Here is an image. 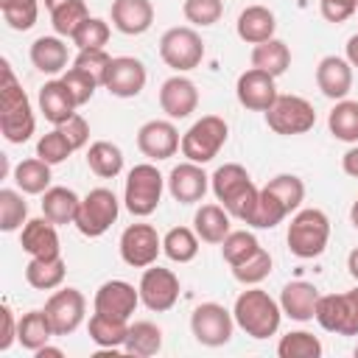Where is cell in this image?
I'll return each instance as SVG.
<instances>
[{"label": "cell", "instance_id": "obj_1", "mask_svg": "<svg viewBox=\"0 0 358 358\" xmlns=\"http://www.w3.org/2000/svg\"><path fill=\"white\" fill-rule=\"evenodd\" d=\"M36 129V117L31 109V101L25 95V90L20 87V81L11 73V64L3 59V87H0V134L14 143L22 145L25 140H31Z\"/></svg>", "mask_w": 358, "mask_h": 358}, {"label": "cell", "instance_id": "obj_2", "mask_svg": "<svg viewBox=\"0 0 358 358\" xmlns=\"http://www.w3.org/2000/svg\"><path fill=\"white\" fill-rule=\"evenodd\" d=\"M210 187H213L215 199L221 201V207L241 221H246L252 215L257 193H260V187H255L249 171L238 162H227V165L215 168V173L210 176Z\"/></svg>", "mask_w": 358, "mask_h": 358}, {"label": "cell", "instance_id": "obj_3", "mask_svg": "<svg viewBox=\"0 0 358 358\" xmlns=\"http://www.w3.org/2000/svg\"><path fill=\"white\" fill-rule=\"evenodd\" d=\"M235 324L252 336V338H268L280 330L282 322V308L277 299L268 296V291L263 288H246L238 294L235 308H232Z\"/></svg>", "mask_w": 358, "mask_h": 358}, {"label": "cell", "instance_id": "obj_4", "mask_svg": "<svg viewBox=\"0 0 358 358\" xmlns=\"http://www.w3.org/2000/svg\"><path fill=\"white\" fill-rule=\"evenodd\" d=\"M285 241H288L291 255H296L302 260L319 257L327 249V241H330V218L316 207L299 210L288 224Z\"/></svg>", "mask_w": 358, "mask_h": 358}, {"label": "cell", "instance_id": "obj_5", "mask_svg": "<svg viewBox=\"0 0 358 358\" xmlns=\"http://www.w3.org/2000/svg\"><path fill=\"white\" fill-rule=\"evenodd\" d=\"M162 187H165V179L162 173L157 171V165L151 162H140L129 171L126 176V190H123V201H126V210L137 218H145L151 215L157 207H159V199H162Z\"/></svg>", "mask_w": 358, "mask_h": 358}, {"label": "cell", "instance_id": "obj_6", "mask_svg": "<svg viewBox=\"0 0 358 358\" xmlns=\"http://www.w3.org/2000/svg\"><path fill=\"white\" fill-rule=\"evenodd\" d=\"M227 134H229V126L224 117L218 115H204L199 117L185 134H182V154L190 159V162H210L218 157V151L224 148L227 143Z\"/></svg>", "mask_w": 358, "mask_h": 358}, {"label": "cell", "instance_id": "obj_7", "mask_svg": "<svg viewBox=\"0 0 358 358\" xmlns=\"http://www.w3.org/2000/svg\"><path fill=\"white\" fill-rule=\"evenodd\" d=\"M117 213H120V201L117 196L109 190V187H92L81 204H78V213H76V229L87 238H101L115 221H117Z\"/></svg>", "mask_w": 358, "mask_h": 358}, {"label": "cell", "instance_id": "obj_8", "mask_svg": "<svg viewBox=\"0 0 358 358\" xmlns=\"http://www.w3.org/2000/svg\"><path fill=\"white\" fill-rule=\"evenodd\" d=\"M266 123L271 131H277L282 137L305 134L316 123V109L302 95H277V101L266 112Z\"/></svg>", "mask_w": 358, "mask_h": 358}, {"label": "cell", "instance_id": "obj_9", "mask_svg": "<svg viewBox=\"0 0 358 358\" xmlns=\"http://www.w3.org/2000/svg\"><path fill=\"white\" fill-rule=\"evenodd\" d=\"M159 59L176 73L196 70L204 59V42L193 28H168L159 39Z\"/></svg>", "mask_w": 358, "mask_h": 358}, {"label": "cell", "instance_id": "obj_10", "mask_svg": "<svg viewBox=\"0 0 358 358\" xmlns=\"http://www.w3.org/2000/svg\"><path fill=\"white\" fill-rule=\"evenodd\" d=\"M313 319L327 333L358 336V288L344 291V294H324V296H319Z\"/></svg>", "mask_w": 358, "mask_h": 358}, {"label": "cell", "instance_id": "obj_11", "mask_svg": "<svg viewBox=\"0 0 358 358\" xmlns=\"http://www.w3.org/2000/svg\"><path fill=\"white\" fill-rule=\"evenodd\" d=\"M190 330H193L199 344H204V347H224L232 338L235 316L224 305H218V302H201L190 313Z\"/></svg>", "mask_w": 358, "mask_h": 358}, {"label": "cell", "instance_id": "obj_12", "mask_svg": "<svg viewBox=\"0 0 358 358\" xmlns=\"http://www.w3.org/2000/svg\"><path fill=\"white\" fill-rule=\"evenodd\" d=\"M162 252V238L151 224H129L120 235V257L126 266L148 268Z\"/></svg>", "mask_w": 358, "mask_h": 358}, {"label": "cell", "instance_id": "obj_13", "mask_svg": "<svg viewBox=\"0 0 358 358\" xmlns=\"http://www.w3.org/2000/svg\"><path fill=\"white\" fill-rule=\"evenodd\" d=\"M140 302L154 310V313H165L176 305L179 299V277L171 271V268H162V266H148L140 277Z\"/></svg>", "mask_w": 358, "mask_h": 358}, {"label": "cell", "instance_id": "obj_14", "mask_svg": "<svg viewBox=\"0 0 358 358\" xmlns=\"http://www.w3.org/2000/svg\"><path fill=\"white\" fill-rule=\"evenodd\" d=\"M84 310H87L84 294L78 288H70V285L67 288H59L45 302V313H48L56 336H70L84 322Z\"/></svg>", "mask_w": 358, "mask_h": 358}, {"label": "cell", "instance_id": "obj_15", "mask_svg": "<svg viewBox=\"0 0 358 358\" xmlns=\"http://www.w3.org/2000/svg\"><path fill=\"white\" fill-rule=\"evenodd\" d=\"M145 64L134 56H115L106 67L103 76V87L115 95V98H134L143 92L145 87Z\"/></svg>", "mask_w": 358, "mask_h": 358}, {"label": "cell", "instance_id": "obj_16", "mask_svg": "<svg viewBox=\"0 0 358 358\" xmlns=\"http://www.w3.org/2000/svg\"><path fill=\"white\" fill-rule=\"evenodd\" d=\"M182 140H179V131L171 120H148L137 129V148L143 157L159 162V159H168L179 151Z\"/></svg>", "mask_w": 358, "mask_h": 358}, {"label": "cell", "instance_id": "obj_17", "mask_svg": "<svg viewBox=\"0 0 358 358\" xmlns=\"http://www.w3.org/2000/svg\"><path fill=\"white\" fill-rule=\"evenodd\" d=\"M235 95H238L241 106H246L252 112H268L280 92H277V84H274V76L252 67V70L238 76Z\"/></svg>", "mask_w": 358, "mask_h": 358}, {"label": "cell", "instance_id": "obj_18", "mask_svg": "<svg viewBox=\"0 0 358 358\" xmlns=\"http://www.w3.org/2000/svg\"><path fill=\"white\" fill-rule=\"evenodd\" d=\"M159 106L162 112L171 117V120H182V117H190L199 106V90L190 78L185 76H171L162 81L159 87Z\"/></svg>", "mask_w": 358, "mask_h": 358}, {"label": "cell", "instance_id": "obj_19", "mask_svg": "<svg viewBox=\"0 0 358 358\" xmlns=\"http://www.w3.org/2000/svg\"><path fill=\"white\" fill-rule=\"evenodd\" d=\"M210 187V176L204 173V168L199 162H182L168 173V193L179 201V204H196L204 199Z\"/></svg>", "mask_w": 358, "mask_h": 358}, {"label": "cell", "instance_id": "obj_20", "mask_svg": "<svg viewBox=\"0 0 358 358\" xmlns=\"http://www.w3.org/2000/svg\"><path fill=\"white\" fill-rule=\"evenodd\" d=\"M137 302H140V291H134V285L126 280H106L95 291V299H92L98 313H109V316H120V319H129L134 313Z\"/></svg>", "mask_w": 358, "mask_h": 358}, {"label": "cell", "instance_id": "obj_21", "mask_svg": "<svg viewBox=\"0 0 358 358\" xmlns=\"http://www.w3.org/2000/svg\"><path fill=\"white\" fill-rule=\"evenodd\" d=\"M316 84L330 101L347 98V92L352 90V64L341 56H324L316 67Z\"/></svg>", "mask_w": 358, "mask_h": 358}, {"label": "cell", "instance_id": "obj_22", "mask_svg": "<svg viewBox=\"0 0 358 358\" xmlns=\"http://www.w3.org/2000/svg\"><path fill=\"white\" fill-rule=\"evenodd\" d=\"M20 246L31 257H59V232L50 218H31L20 232Z\"/></svg>", "mask_w": 358, "mask_h": 358}, {"label": "cell", "instance_id": "obj_23", "mask_svg": "<svg viewBox=\"0 0 358 358\" xmlns=\"http://www.w3.org/2000/svg\"><path fill=\"white\" fill-rule=\"evenodd\" d=\"M154 22L151 0H115L112 3V25L126 36H140Z\"/></svg>", "mask_w": 358, "mask_h": 358}, {"label": "cell", "instance_id": "obj_24", "mask_svg": "<svg viewBox=\"0 0 358 358\" xmlns=\"http://www.w3.org/2000/svg\"><path fill=\"white\" fill-rule=\"evenodd\" d=\"M319 291L313 282L305 280H294L282 288L280 294V308L285 316H291L294 322H310L316 316V305H319Z\"/></svg>", "mask_w": 358, "mask_h": 358}, {"label": "cell", "instance_id": "obj_25", "mask_svg": "<svg viewBox=\"0 0 358 358\" xmlns=\"http://www.w3.org/2000/svg\"><path fill=\"white\" fill-rule=\"evenodd\" d=\"M235 31H238V36H241L243 42L260 45V42H266V39L274 36L277 20H274V14H271L266 6H249V8H243V11L238 14Z\"/></svg>", "mask_w": 358, "mask_h": 358}, {"label": "cell", "instance_id": "obj_26", "mask_svg": "<svg viewBox=\"0 0 358 358\" xmlns=\"http://www.w3.org/2000/svg\"><path fill=\"white\" fill-rule=\"evenodd\" d=\"M39 112L53 126H62L67 117L76 115V101H73V95H70V90L64 87L62 78L59 81H48L39 90Z\"/></svg>", "mask_w": 358, "mask_h": 358}, {"label": "cell", "instance_id": "obj_27", "mask_svg": "<svg viewBox=\"0 0 358 358\" xmlns=\"http://www.w3.org/2000/svg\"><path fill=\"white\" fill-rule=\"evenodd\" d=\"M193 229L204 243H224L229 229V213L221 204H201L193 215Z\"/></svg>", "mask_w": 358, "mask_h": 358}, {"label": "cell", "instance_id": "obj_28", "mask_svg": "<svg viewBox=\"0 0 358 358\" xmlns=\"http://www.w3.org/2000/svg\"><path fill=\"white\" fill-rule=\"evenodd\" d=\"M31 64L39 73L56 76L67 67V45L59 36H39L31 45Z\"/></svg>", "mask_w": 358, "mask_h": 358}, {"label": "cell", "instance_id": "obj_29", "mask_svg": "<svg viewBox=\"0 0 358 358\" xmlns=\"http://www.w3.org/2000/svg\"><path fill=\"white\" fill-rule=\"evenodd\" d=\"M129 336V319L109 316V313H92L90 316V338L103 350H117L126 344Z\"/></svg>", "mask_w": 358, "mask_h": 358}, {"label": "cell", "instance_id": "obj_30", "mask_svg": "<svg viewBox=\"0 0 358 358\" xmlns=\"http://www.w3.org/2000/svg\"><path fill=\"white\" fill-rule=\"evenodd\" d=\"M288 64H291V50L277 36H271V39H266V42L252 48V67H257V70H263V73H268L274 78L282 76L288 70Z\"/></svg>", "mask_w": 358, "mask_h": 358}, {"label": "cell", "instance_id": "obj_31", "mask_svg": "<svg viewBox=\"0 0 358 358\" xmlns=\"http://www.w3.org/2000/svg\"><path fill=\"white\" fill-rule=\"evenodd\" d=\"M78 204H81V199L70 187H48L42 193V213L53 224H73Z\"/></svg>", "mask_w": 358, "mask_h": 358}, {"label": "cell", "instance_id": "obj_32", "mask_svg": "<svg viewBox=\"0 0 358 358\" xmlns=\"http://www.w3.org/2000/svg\"><path fill=\"white\" fill-rule=\"evenodd\" d=\"M64 260L59 257H31V263L25 266V280L31 288L36 291H53L64 282Z\"/></svg>", "mask_w": 358, "mask_h": 358}, {"label": "cell", "instance_id": "obj_33", "mask_svg": "<svg viewBox=\"0 0 358 358\" xmlns=\"http://www.w3.org/2000/svg\"><path fill=\"white\" fill-rule=\"evenodd\" d=\"M53 336H56V333H53V324H50V319H48L45 310H28V313H22V319H20V324H17V341H20L25 350L36 352V350L45 347Z\"/></svg>", "mask_w": 358, "mask_h": 358}, {"label": "cell", "instance_id": "obj_34", "mask_svg": "<svg viewBox=\"0 0 358 358\" xmlns=\"http://www.w3.org/2000/svg\"><path fill=\"white\" fill-rule=\"evenodd\" d=\"M87 165H90V171L95 176L115 179L123 171V151L115 143H109V140H98L87 151Z\"/></svg>", "mask_w": 358, "mask_h": 358}, {"label": "cell", "instance_id": "obj_35", "mask_svg": "<svg viewBox=\"0 0 358 358\" xmlns=\"http://www.w3.org/2000/svg\"><path fill=\"white\" fill-rule=\"evenodd\" d=\"M123 350L129 355H137V358L157 355L162 350V330L154 322H134V324H129V336H126Z\"/></svg>", "mask_w": 358, "mask_h": 358}, {"label": "cell", "instance_id": "obj_36", "mask_svg": "<svg viewBox=\"0 0 358 358\" xmlns=\"http://www.w3.org/2000/svg\"><path fill=\"white\" fill-rule=\"evenodd\" d=\"M14 182H17V187H20L22 193L39 196V193H45L48 185H50V165H48L45 159H39V157L22 159V162H17V168H14Z\"/></svg>", "mask_w": 358, "mask_h": 358}, {"label": "cell", "instance_id": "obj_37", "mask_svg": "<svg viewBox=\"0 0 358 358\" xmlns=\"http://www.w3.org/2000/svg\"><path fill=\"white\" fill-rule=\"evenodd\" d=\"M330 134L341 143H358V101H336V106L327 115Z\"/></svg>", "mask_w": 358, "mask_h": 358}, {"label": "cell", "instance_id": "obj_38", "mask_svg": "<svg viewBox=\"0 0 358 358\" xmlns=\"http://www.w3.org/2000/svg\"><path fill=\"white\" fill-rule=\"evenodd\" d=\"M162 252L173 263H190L199 255V235H196V229H187V227L168 229L165 238H162Z\"/></svg>", "mask_w": 358, "mask_h": 358}, {"label": "cell", "instance_id": "obj_39", "mask_svg": "<svg viewBox=\"0 0 358 358\" xmlns=\"http://www.w3.org/2000/svg\"><path fill=\"white\" fill-rule=\"evenodd\" d=\"M285 215H288V210L282 207V201H280L268 187H260L257 201H255V210H252V215L246 218V224H249V227H257V229H271V227H277Z\"/></svg>", "mask_w": 358, "mask_h": 358}, {"label": "cell", "instance_id": "obj_40", "mask_svg": "<svg viewBox=\"0 0 358 358\" xmlns=\"http://www.w3.org/2000/svg\"><path fill=\"white\" fill-rule=\"evenodd\" d=\"M277 355L280 358H319L322 355V341L308 330H294V333H285L280 338Z\"/></svg>", "mask_w": 358, "mask_h": 358}, {"label": "cell", "instance_id": "obj_41", "mask_svg": "<svg viewBox=\"0 0 358 358\" xmlns=\"http://www.w3.org/2000/svg\"><path fill=\"white\" fill-rule=\"evenodd\" d=\"M25 218H28V204H25L22 193L3 187L0 190V229L14 232V229L25 227Z\"/></svg>", "mask_w": 358, "mask_h": 358}, {"label": "cell", "instance_id": "obj_42", "mask_svg": "<svg viewBox=\"0 0 358 358\" xmlns=\"http://www.w3.org/2000/svg\"><path fill=\"white\" fill-rule=\"evenodd\" d=\"M257 249H260L257 238H255L252 232H246V229L229 232V235L224 238V243H221V255H224V260H227L229 266H241V263L249 260Z\"/></svg>", "mask_w": 358, "mask_h": 358}, {"label": "cell", "instance_id": "obj_43", "mask_svg": "<svg viewBox=\"0 0 358 358\" xmlns=\"http://www.w3.org/2000/svg\"><path fill=\"white\" fill-rule=\"evenodd\" d=\"M0 11H3V20L8 22V28L28 31V28H34V22L39 17V0H0Z\"/></svg>", "mask_w": 358, "mask_h": 358}, {"label": "cell", "instance_id": "obj_44", "mask_svg": "<svg viewBox=\"0 0 358 358\" xmlns=\"http://www.w3.org/2000/svg\"><path fill=\"white\" fill-rule=\"evenodd\" d=\"M109 22L101 17H87L76 31H73V45L78 50H92V48H103L109 42Z\"/></svg>", "mask_w": 358, "mask_h": 358}, {"label": "cell", "instance_id": "obj_45", "mask_svg": "<svg viewBox=\"0 0 358 358\" xmlns=\"http://www.w3.org/2000/svg\"><path fill=\"white\" fill-rule=\"evenodd\" d=\"M266 187L282 201V207L288 210V215H291L294 210H299V204H302V199H305V185H302V179L294 176V173H280V176H274Z\"/></svg>", "mask_w": 358, "mask_h": 358}, {"label": "cell", "instance_id": "obj_46", "mask_svg": "<svg viewBox=\"0 0 358 358\" xmlns=\"http://www.w3.org/2000/svg\"><path fill=\"white\" fill-rule=\"evenodd\" d=\"M271 274V255L260 246L249 260H243L241 266H232V277L243 285H257L260 280H266Z\"/></svg>", "mask_w": 358, "mask_h": 358}, {"label": "cell", "instance_id": "obj_47", "mask_svg": "<svg viewBox=\"0 0 358 358\" xmlns=\"http://www.w3.org/2000/svg\"><path fill=\"white\" fill-rule=\"evenodd\" d=\"M70 154H73V145H70V140L62 134L59 126H56L53 131L42 134L39 143H36V157L45 159L48 165H59V162H64Z\"/></svg>", "mask_w": 358, "mask_h": 358}, {"label": "cell", "instance_id": "obj_48", "mask_svg": "<svg viewBox=\"0 0 358 358\" xmlns=\"http://www.w3.org/2000/svg\"><path fill=\"white\" fill-rule=\"evenodd\" d=\"M87 17H90V11H87V3H84V0H73V3H67V6H62V8H56V11H50V22H53V31H56L59 36H73V31H76Z\"/></svg>", "mask_w": 358, "mask_h": 358}, {"label": "cell", "instance_id": "obj_49", "mask_svg": "<svg viewBox=\"0 0 358 358\" xmlns=\"http://www.w3.org/2000/svg\"><path fill=\"white\" fill-rule=\"evenodd\" d=\"M182 14L190 25H199V28H207V25H215L224 14V0H185L182 6Z\"/></svg>", "mask_w": 358, "mask_h": 358}, {"label": "cell", "instance_id": "obj_50", "mask_svg": "<svg viewBox=\"0 0 358 358\" xmlns=\"http://www.w3.org/2000/svg\"><path fill=\"white\" fill-rule=\"evenodd\" d=\"M62 81H64V87L70 90V95H73L76 106H84V103L95 95V87H98V81H95L90 73L78 70V67H70V70L62 76Z\"/></svg>", "mask_w": 358, "mask_h": 358}, {"label": "cell", "instance_id": "obj_51", "mask_svg": "<svg viewBox=\"0 0 358 358\" xmlns=\"http://www.w3.org/2000/svg\"><path fill=\"white\" fill-rule=\"evenodd\" d=\"M109 62H112V56H109L103 48H92V50H78V56H76L73 67H78V70L90 73L98 84H103V76H106Z\"/></svg>", "mask_w": 358, "mask_h": 358}, {"label": "cell", "instance_id": "obj_52", "mask_svg": "<svg viewBox=\"0 0 358 358\" xmlns=\"http://www.w3.org/2000/svg\"><path fill=\"white\" fill-rule=\"evenodd\" d=\"M319 11L327 22H344L358 11V0H319Z\"/></svg>", "mask_w": 358, "mask_h": 358}, {"label": "cell", "instance_id": "obj_53", "mask_svg": "<svg viewBox=\"0 0 358 358\" xmlns=\"http://www.w3.org/2000/svg\"><path fill=\"white\" fill-rule=\"evenodd\" d=\"M62 134L70 140V145H73V151H78V148H84L87 145V140H90V123L76 112L73 117H67L62 126Z\"/></svg>", "mask_w": 358, "mask_h": 358}, {"label": "cell", "instance_id": "obj_54", "mask_svg": "<svg viewBox=\"0 0 358 358\" xmlns=\"http://www.w3.org/2000/svg\"><path fill=\"white\" fill-rule=\"evenodd\" d=\"M0 322H3V327H0V350L6 352V350L14 344V338H17V324H20V322H14V313H11L8 302H3V308H0Z\"/></svg>", "mask_w": 358, "mask_h": 358}, {"label": "cell", "instance_id": "obj_55", "mask_svg": "<svg viewBox=\"0 0 358 358\" xmlns=\"http://www.w3.org/2000/svg\"><path fill=\"white\" fill-rule=\"evenodd\" d=\"M341 171L352 179H358V145H352L344 157H341Z\"/></svg>", "mask_w": 358, "mask_h": 358}, {"label": "cell", "instance_id": "obj_56", "mask_svg": "<svg viewBox=\"0 0 358 358\" xmlns=\"http://www.w3.org/2000/svg\"><path fill=\"white\" fill-rule=\"evenodd\" d=\"M347 62H350L352 67H358V34H352V36L347 39Z\"/></svg>", "mask_w": 358, "mask_h": 358}, {"label": "cell", "instance_id": "obj_57", "mask_svg": "<svg viewBox=\"0 0 358 358\" xmlns=\"http://www.w3.org/2000/svg\"><path fill=\"white\" fill-rule=\"evenodd\" d=\"M34 355H36V358H62L64 352H62L59 347H50V344H45V347H39Z\"/></svg>", "mask_w": 358, "mask_h": 358}, {"label": "cell", "instance_id": "obj_58", "mask_svg": "<svg viewBox=\"0 0 358 358\" xmlns=\"http://www.w3.org/2000/svg\"><path fill=\"white\" fill-rule=\"evenodd\" d=\"M347 271H350V274L358 280V246H355V249L347 255Z\"/></svg>", "mask_w": 358, "mask_h": 358}, {"label": "cell", "instance_id": "obj_59", "mask_svg": "<svg viewBox=\"0 0 358 358\" xmlns=\"http://www.w3.org/2000/svg\"><path fill=\"white\" fill-rule=\"evenodd\" d=\"M67 3H73V0H45V8H48V11H56V8L67 6Z\"/></svg>", "mask_w": 358, "mask_h": 358}, {"label": "cell", "instance_id": "obj_60", "mask_svg": "<svg viewBox=\"0 0 358 358\" xmlns=\"http://www.w3.org/2000/svg\"><path fill=\"white\" fill-rule=\"evenodd\" d=\"M350 221H352V227L358 229V199H355L352 207H350Z\"/></svg>", "mask_w": 358, "mask_h": 358}, {"label": "cell", "instance_id": "obj_61", "mask_svg": "<svg viewBox=\"0 0 358 358\" xmlns=\"http://www.w3.org/2000/svg\"><path fill=\"white\" fill-rule=\"evenodd\" d=\"M355 358H358V347H355Z\"/></svg>", "mask_w": 358, "mask_h": 358}]
</instances>
